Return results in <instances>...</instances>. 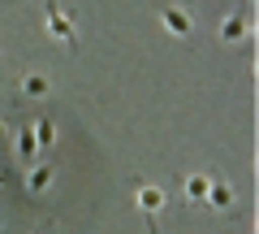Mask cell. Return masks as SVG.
<instances>
[{
  "label": "cell",
  "instance_id": "1",
  "mask_svg": "<svg viewBox=\"0 0 259 234\" xmlns=\"http://www.w3.org/2000/svg\"><path fill=\"white\" fill-rule=\"evenodd\" d=\"M44 26L52 39H61L65 48H78V22L69 18V13L56 9V0H48V9H44Z\"/></svg>",
  "mask_w": 259,
  "mask_h": 234
},
{
  "label": "cell",
  "instance_id": "2",
  "mask_svg": "<svg viewBox=\"0 0 259 234\" xmlns=\"http://www.w3.org/2000/svg\"><path fill=\"white\" fill-rule=\"evenodd\" d=\"M134 199H139V213H143V221H147V230L156 234V217L164 213V204H168L164 187H151V182H139V191H134Z\"/></svg>",
  "mask_w": 259,
  "mask_h": 234
},
{
  "label": "cell",
  "instance_id": "3",
  "mask_svg": "<svg viewBox=\"0 0 259 234\" xmlns=\"http://www.w3.org/2000/svg\"><path fill=\"white\" fill-rule=\"evenodd\" d=\"M160 26H164L173 39H190L194 35V18L182 9V5H164V9H160Z\"/></svg>",
  "mask_w": 259,
  "mask_h": 234
},
{
  "label": "cell",
  "instance_id": "4",
  "mask_svg": "<svg viewBox=\"0 0 259 234\" xmlns=\"http://www.w3.org/2000/svg\"><path fill=\"white\" fill-rule=\"evenodd\" d=\"M246 30H250V18H246V13H229V18L221 22L216 35H221V44H238V39H246Z\"/></svg>",
  "mask_w": 259,
  "mask_h": 234
},
{
  "label": "cell",
  "instance_id": "5",
  "mask_svg": "<svg viewBox=\"0 0 259 234\" xmlns=\"http://www.w3.org/2000/svg\"><path fill=\"white\" fill-rule=\"evenodd\" d=\"M13 152L22 156V165H35V160H39V143H35V130H30V122L22 126L18 135H13Z\"/></svg>",
  "mask_w": 259,
  "mask_h": 234
},
{
  "label": "cell",
  "instance_id": "6",
  "mask_svg": "<svg viewBox=\"0 0 259 234\" xmlns=\"http://www.w3.org/2000/svg\"><path fill=\"white\" fill-rule=\"evenodd\" d=\"M203 199L216 208V213H225V208H233V199H238V195H233V187H229V182L212 178V187H207V195H203Z\"/></svg>",
  "mask_w": 259,
  "mask_h": 234
},
{
  "label": "cell",
  "instance_id": "7",
  "mask_svg": "<svg viewBox=\"0 0 259 234\" xmlns=\"http://www.w3.org/2000/svg\"><path fill=\"white\" fill-rule=\"evenodd\" d=\"M52 174H56L52 165H30V178H26V191H30V195H44V191H48V182H52Z\"/></svg>",
  "mask_w": 259,
  "mask_h": 234
},
{
  "label": "cell",
  "instance_id": "8",
  "mask_svg": "<svg viewBox=\"0 0 259 234\" xmlns=\"http://www.w3.org/2000/svg\"><path fill=\"white\" fill-rule=\"evenodd\" d=\"M48 91H52L48 74H26V78H22V95H26V100H44Z\"/></svg>",
  "mask_w": 259,
  "mask_h": 234
},
{
  "label": "cell",
  "instance_id": "9",
  "mask_svg": "<svg viewBox=\"0 0 259 234\" xmlns=\"http://www.w3.org/2000/svg\"><path fill=\"white\" fill-rule=\"evenodd\" d=\"M30 130H35L39 152H48V148L56 143V122H52V117H39V122H30Z\"/></svg>",
  "mask_w": 259,
  "mask_h": 234
},
{
  "label": "cell",
  "instance_id": "10",
  "mask_svg": "<svg viewBox=\"0 0 259 234\" xmlns=\"http://www.w3.org/2000/svg\"><path fill=\"white\" fill-rule=\"evenodd\" d=\"M207 187H212V178H207V174H186V182H182V191H186V199H203L207 195Z\"/></svg>",
  "mask_w": 259,
  "mask_h": 234
},
{
  "label": "cell",
  "instance_id": "11",
  "mask_svg": "<svg viewBox=\"0 0 259 234\" xmlns=\"http://www.w3.org/2000/svg\"><path fill=\"white\" fill-rule=\"evenodd\" d=\"M5 182H9V174H0V187H5Z\"/></svg>",
  "mask_w": 259,
  "mask_h": 234
},
{
  "label": "cell",
  "instance_id": "12",
  "mask_svg": "<svg viewBox=\"0 0 259 234\" xmlns=\"http://www.w3.org/2000/svg\"><path fill=\"white\" fill-rule=\"evenodd\" d=\"M0 143H5V122H0Z\"/></svg>",
  "mask_w": 259,
  "mask_h": 234
}]
</instances>
